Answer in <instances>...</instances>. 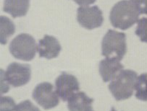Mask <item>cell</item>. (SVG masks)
<instances>
[{"label": "cell", "instance_id": "4fadbf2b", "mask_svg": "<svg viewBox=\"0 0 147 111\" xmlns=\"http://www.w3.org/2000/svg\"><path fill=\"white\" fill-rule=\"evenodd\" d=\"M15 26L13 22L5 16L0 17V42L5 45L7 42L8 38L15 33Z\"/></svg>", "mask_w": 147, "mask_h": 111}, {"label": "cell", "instance_id": "e0dca14e", "mask_svg": "<svg viewBox=\"0 0 147 111\" xmlns=\"http://www.w3.org/2000/svg\"><path fill=\"white\" fill-rule=\"evenodd\" d=\"M15 111H41L30 100H25L17 105Z\"/></svg>", "mask_w": 147, "mask_h": 111}, {"label": "cell", "instance_id": "52a82bcc", "mask_svg": "<svg viewBox=\"0 0 147 111\" xmlns=\"http://www.w3.org/2000/svg\"><path fill=\"white\" fill-rule=\"evenodd\" d=\"M77 20L80 25L88 30L99 27L103 23L102 12L97 6L80 7L77 11Z\"/></svg>", "mask_w": 147, "mask_h": 111}, {"label": "cell", "instance_id": "9a60e30c", "mask_svg": "<svg viewBox=\"0 0 147 111\" xmlns=\"http://www.w3.org/2000/svg\"><path fill=\"white\" fill-rule=\"evenodd\" d=\"M136 34L142 42L147 43V17H143L138 20Z\"/></svg>", "mask_w": 147, "mask_h": 111}, {"label": "cell", "instance_id": "8992f818", "mask_svg": "<svg viewBox=\"0 0 147 111\" xmlns=\"http://www.w3.org/2000/svg\"><path fill=\"white\" fill-rule=\"evenodd\" d=\"M2 73L9 84L14 87H18L27 84L30 80L31 70L28 64H22L19 63L10 64L5 72Z\"/></svg>", "mask_w": 147, "mask_h": 111}, {"label": "cell", "instance_id": "7a4b0ae2", "mask_svg": "<svg viewBox=\"0 0 147 111\" xmlns=\"http://www.w3.org/2000/svg\"><path fill=\"white\" fill-rule=\"evenodd\" d=\"M138 75L132 70H122L116 76L110 84L109 89L116 100H123L130 98L136 90Z\"/></svg>", "mask_w": 147, "mask_h": 111}, {"label": "cell", "instance_id": "d6986e66", "mask_svg": "<svg viewBox=\"0 0 147 111\" xmlns=\"http://www.w3.org/2000/svg\"><path fill=\"white\" fill-rule=\"evenodd\" d=\"M74 1L80 7H88L96 2V0H74Z\"/></svg>", "mask_w": 147, "mask_h": 111}, {"label": "cell", "instance_id": "ac0fdd59", "mask_svg": "<svg viewBox=\"0 0 147 111\" xmlns=\"http://www.w3.org/2000/svg\"><path fill=\"white\" fill-rule=\"evenodd\" d=\"M135 6L140 15H147V0H130Z\"/></svg>", "mask_w": 147, "mask_h": 111}, {"label": "cell", "instance_id": "ba28073f", "mask_svg": "<svg viewBox=\"0 0 147 111\" xmlns=\"http://www.w3.org/2000/svg\"><path fill=\"white\" fill-rule=\"evenodd\" d=\"M55 85L57 93L63 101L68 100L72 95L80 90V85L77 78L65 72H63L57 78Z\"/></svg>", "mask_w": 147, "mask_h": 111}, {"label": "cell", "instance_id": "5b68a950", "mask_svg": "<svg viewBox=\"0 0 147 111\" xmlns=\"http://www.w3.org/2000/svg\"><path fill=\"white\" fill-rule=\"evenodd\" d=\"M33 98L44 109L49 110L59 105V95L49 82L38 84L33 92Z\"/></svg>", "mask_w": 147, "mask_h": 111}, {"label": "cell", "instance_id": "277c9868", "mask_svg": "<svg viewBox=\"0 0 147 111\" xmlns=\"http://www.w3.org/2000/svg\"><path fill=\"white\" fill-rule=\"evenodd\" d=\"M37 47L33 36L27 33H21L10 43L9 51L15 59L28 62L35 57Z\"/></svg>", "mask_w": 147, "mask_h": 111}, {"label": "cell", "instance_id": "30bf717a", "mask_svg": "<svg viewBox=\"0 0 147 111\" xmlns=\"http://www.w3.org/2000/svg\"><path fill=\"white\" fill-rule=\"evenodd\" d=\"M120 61L114 58H106L99 64V73L105 82L112 81L123 69Z\"/></svg>", "mask_w": 147, "mask_h": 111}, {"label": "cell", "instance_id": "6da1fadb", "mask_svg": "<svg viewBox=\"0 0 147 111\" xmlns=\"http://www.w3.org/2000/svg\"><path fill=\"white\" fill-rule=\"evenodd\" d=\"M140 13L130 0H122L114 5L109 15L112 26L120 30H127L138 23Z\"/></svg>", "mask_w": 147, "mask_h": 111}, {"label": "cell", "instance_id": "ffe728a7", "mask_svg": "<svg viewBox=\"0 0 147 111\" xmlns=\"http://www.w3.org/2000/svg\"><path fill=\"white\" fill-rule=\"evenodd\" d=\"M111 111H117V110H115V108H112V110H111Z\"/></svg>", "mask_w": 147, "mask_h": 111}, {"label": "cell", "instance_id": "9c48e42d", "mask_svg": "<svg viewBox=\"0 0 147 111\" xmlns=\"http://www.w3.org/2000/svg\"><path fill=\"white\" fill-rule=\"evenodd\" d=\"M37 51L40 57L52 59L57 57L61 51L59 42L54 36L46 35L38 42Z\"/></svg>", "mask_w": 147, "mask_h": 111}, {"label": "cell", "instance_id": "8fae6325", "mask_svg": "<svg viewBox=\"0 0 147 111\" xmlns=\"http://www.w3.org/2000/svg\"><path fill=\"white\" fill-rule=\"evenodd\" d=\"M69 111H94L92 103L94 100L88 98L83 92H78L68 99Z\"/></svg>", "mask_w": 147, "mask_h": 111}, {"label": "cell", "instance_id": "2e32d148", "mask_svg": "<svg viewBox=\"0 0 147 111\" xmlns=\"http://www.w3.org/2000/svg\"><path fill=\"white\" fill-rule=\"evenodd\" d=\"M17 105L10 97H1L0 111H15Z\"/></svg>", "mask_w": 147, "mask_h": 111}, {"label": "cell", "instance_id": "7c38bea8", "mask_svg": "<svg viewBox=\"0 0 147 111\" xmlns=\"http://www.w3.org/2000/svg\"><path fill=\"white\" fill-rule=\"evenodd\" d=\"M30 7V0H5L4 12L9 13L13 18L23 17Z\"/></svg>", "mask_w": 147, "mask_h": 111}, {"label": "cell", "instance_id": "5bb4252c", "mask_svg": "<svg viewBox=\"0 0 147 111\" xmlns=\"http://www.w3.org/2000/svg\"><path fill=\"white\" fill-rule=\"evenodd\" d=\"M136 98L142 101H147V74L138 77L136 84Z\"/></svg>", "mask_w": 147, "mask_h": 111}, {"label": "cell", "instance_id": "3957f363", "mask_svg": "<svg viewBox=\"0 0 147 111\" xmlns=\"http://www.w3.org/2000/svg\"><path fill=\"white\" fill-rule=\"evenodd\" d=\"M102 55L106 58H114L120 61L127 51L126 35L125 33L109 30L102 43Z\"/></svg>", "mask_w": 147, "mask_h": 111}]
</instances>
